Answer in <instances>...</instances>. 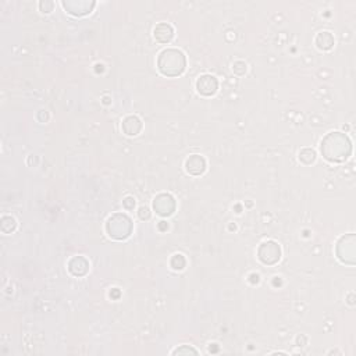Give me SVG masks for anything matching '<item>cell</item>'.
Segmentation results:
<instances>
[{"mask_svg":"<svg viewBox=\"0 0 356 356\" xmlns=\"http://www.w3.org/2000/svg\"><path fill=\"white\" fill-rule=\"evenodd\" d=\"M121 127H123V131L125 134L130 135V136H135V135L139 134L140 130H142V121L136 116H128V117L124 119Z\"/></svg>","mask_w":356,"mask_h":356,"instance_id":"cell-8","label":"cell"},{"mask_svg":"<svg viewBox=\"0 0 356 356\" xmlns=\"http://www.w3.org/2000/svg\"><path fill=\"white\" fill-rule=\"evenodd\" d=\"M153 209L160 216H170L175 210V200L170 194L157 195L153 200Z\"/></svg>","mask_w":356,"mask_h":356,"instance_id":"cell-5","label":"cell"},{"mask_svg":"<svg viewBox=\"0 0 356 356\" xmlns=\"http://www.w3.org/2000/svg\"><path fill=\"white\" fill-rule=\"evenodd\" d=\"M151 216V211L148 207H140L139 209V217L140 219H149Z\"/></svg>","mask_w":356,"mask_h":356,"instance_id":"cell-17","label":"cell"},{"mask_svg":"<svg viewBox=\"0 0 356 356\" xmlns=\"http://www.w3.org/2000/svg\"><path fill=\"white\" fill-rule=\"evenodd\" d=\"M123 205H124V207L127 210H132L135 207V199L134 198H131V196H128V198H125V199L123 200Z\"/></svg>","mask_w":356,"mask_h":356,"instance_id":"cell-16","label":"cell"},{"mask_svg":"<svg viewBox=\"0 0 356 356\" xmlns=\"http://www.w3.org/2000/svg\"><path fill=\"white\" fill-rule=\"evenodd\" d=\"M217 85H219L217 80L210 74H205V76L199 77V80L196 81V89L203 96L215 95L217 91Z\"/></svg>","mask_w":356,"mask_h":356,"instance_id":"cell-6","label":"cell"},{"mask_svg":"<svg viewBox=\"0 0 356 356\" xmlns=\"http://www.w3.org/2000/svg\"><path fill=\"white\" fill-rule=\"evenodd\" d=\"M174 37V28L167 24V22H162L155 28V38L162 42V44H168Z\"/></svg>","mask_w":356,"mask_h":356,"instance_id":"cell-9","label":"cell"},{"mask_svg":"<svg viewBox=\"0 0 356 356\" xmlns=\"http://www.w3.org/2000/svg\"><path fill=\"white\" fill-rule=\"evenodd\" d=\"M187 65V60L178 49H164L157 57V68L163 76L177 77L183 74Z\"/></svg>","mask_w":356,"mask_h":356,"instance_id":"cell-2","label":"cell"},{"mask_svg":"<svg viewBox=\"0 0 356 356\" xmlns=\"http://www.w3.org/2000/svg\"><path fill=\"white\" fill-rule=\"evenodd\" d=\"M68 269L74 275L77 277H81V275H85L88 273V269H89V265L85 258L82 256H76L70 260V265H68Z\"/></svg>","mask_w":356,"mask_h":356,"instance_id":"cell-10","label":"cell"},{"mask_svg":"<svg viewBox=\"0 0 356 356\" xmlns=\"http://www.w3.org/2000/svg\"><path fill=\"white\" fill-rule=\"evenodd\" d=\"M322 155L329 162H344L351 155L352 145L348 136L341 132H330L322 140Z\"/></svg>","mask_w":356,"mask_h":356,"instance_id":"cell-1","label":"cell"},{"mask_svg":"<svg viewBox=\"0 0 356 356\" xmlns=\"http://www.w3.org/2000/svg\"><path fill=\"white\" fill-rule=\"evenodd\" d=\"M258 258L265 265H274L281 258V248L274 241H267L260 245L258 251Z\"/></svg>","mask_w":356,"mask_h":356,"instance_id":"cell-4","label":"cell"},{"mask_svg":"<svg viewBox=\"0 0 356 356\" xmlns=\"http://www.w3.org/2000/svg\"><path fill=\"white\" fill-rule=\"evenodd\" d=\"M185 168L187 173L192 174V175H200L205 173L206 170V160L205 157L200 155H192L187 159L185 162Z\"/></svg>","mask_w":356,"mask_h":356,"instance_id":"cell-7","label":"cell"},{"mask_svg":"<svg viewBox=\"0 0 356 356\" xmlns=\"http://www.w3.org/2000/svg\"><path fill=\"white\" fill-rule=\"evenodd\" d=\"M189 353H198V351L196 349H194V348H191V346L188 345H183L180 346V348H177V349H174L173 351V355H189Z\"/></svg>","mask_w":356,"mask_h":356,"instance_id":"cell-15","label":"cell"},{"mask_svg":"<svg viewBox=\"0 0 356 356\" xmlns=\"http://www.w3.org/2000/svg\"><path fill=\"white\" fill-rule=\"evenodd\" d=\"M17 223L11 216H5L2 219V231L5 234H10L16 230Z\"/></svg>","mask_w":356,"mask_h":356,"instance_id":"cell-13","label":"cell"},{"mask_svg":"<svg viewBox=\"0 0 356 356\" xmlns=\"http://www.w3.org/2000/svg\"><path fill=\"white\" fill-rule=\"evenodd\" d=\"M171 267L174 270H183L185 267V259L183 255H174L171 259Z\"/></svg>","mask_w":356,"mask_h":356,"instance_id":"cell-14","label":"cell"},{"mask_svg":"<svg viewBox=\"0 0 356 356\" xmlns=\"http://www.w3.org/2000/svg\"><path fill=\"white\" fill-rule=\"evenodd\" d=\"M299 160L303 162L305 164H310L316 160V152L310 149V148H305L299 152Z\"/></svg>","mask_w":356,"mask_h":356,"instance_id":"cell-12","label":"cell"},{"mask_svg":"<svg viewBox=\"0 0 356 356\" xmlns=\"http://www.w3.org/2000/svg\"><path fill=\"white\" fill-rule=\"evenodd\" d=\"M316 45L320 49H323V50H329L334 45V38H333V35L330 32H320L316 37Z\"/></svg>","mask_w":356,"mask_h":356,"instance_id":"cell-11","label":"cell"},{"mask_svg":"<svg viewBox=\"0 0 356 356\" xmlns=\"http://www.w3.org/2000/svg\"><path fill=\"white\" fill-rule=\"evenodd\" d=\"M106 230L114 239H125L131 235L132 222L127 215H114L108 220Z\"/></svg>","mask_w":356,"mask_h":356,"instance_id":"cell-3","label":"cell"}]
</instances>
